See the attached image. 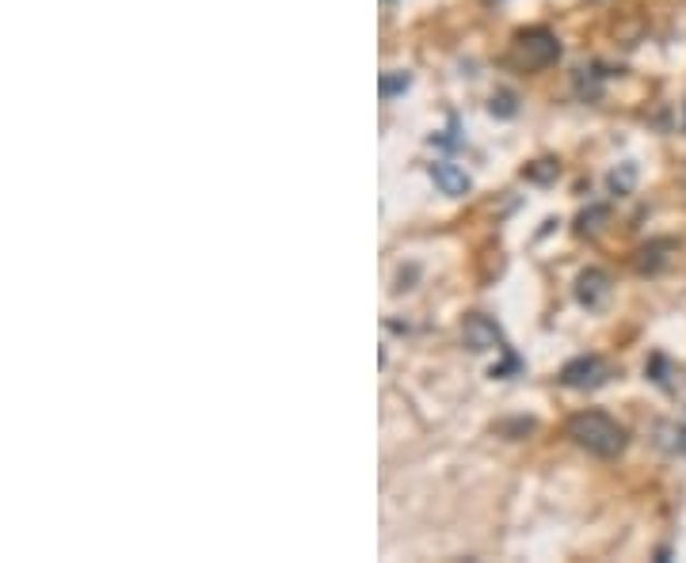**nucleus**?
Listing matches in <instances>:
<instances>
[{
	"label": "nucleus",
	"mask_w": 686,
	"mask_h": 563,
	"mask_svg": "<svg viewBox=\"0 0 686 563\" xmlns=\"http://www.w3.org/2000/svg\"><path fill=\"white\" fill-rule=\"evenodd\" d=\"M489 111H492L496 118H515V115H518L515 92H496V95H492V103H489Z\"/></svg>",
	"instance_id": "obj_12"
},
{
	"label": "nucleus",
	"mask_w": 686,
	"mask_h": 563,
	"mask_svg": "<svg viewBox=\"0 0 686 563\" xmlns=\"http://www.w3.org/2000/svg\"><path fill=\"white\" fill-rule=\"evenodd\" d=\"M409 88H412L409 72H386V77H381V84H378V92H381V100H393V95L409 92Z\"/></svg>",
	"instance_id": "obj_10"
},
{
	"label": "nucleus",
	"mask_w": 686,
	"mask_h": 563,
	"mask_svg": "<svg viewBox=\"0 0 686 563\" xmlns=\"http://www.w3.org/2000/svg\"><path fill=\"white\" fill-rule=\"evenodd\" d=\"M484 4H504V0H484Z\"/></svg>",
	"instance_id": "obj_15"
},
{
	"label": "nucleus",
	"mask_w": 686,
	"mask_h": 563,
	"mask_svg": "<svg viewBox=\"0 0 686 563\" xmlns=\"http://www.w3.org/2000/svg\"><path fill=\"white\" fill-rule=\"evenodd\" d=\"M606 187H610V195H629V191L637 187V164L633 160H626V164H618L610 175H606Z\"/></svg>",
	"instance_id": "obj_8"
},
{
	"label": "nucleus",
	"mask_w": 686,
	"mask_h": 563,
	"mask_svg": "<svg viewBox=\"0 0 686 563\" xmlns=\"http://www.w3.org/2000/svg\"><path fill=\"white\" fill-rule=\"evenodd\" d=\"M386 4H393V0H386Z\"/></svg>",
	"instance_id": "obj_16"
},
{
	"label": "nucleus",
	"mask_w": 686,
	"mask_h": 563,
	"mask_svg": "<svg viewBox=\"0 0 686 563\" xmlns=\"http://www.w3.org/2000/svg\"><path fill=\"white\" fill-rule=\"evenodd\" d=\"M526 180H534V183H549V180H557L561 175V168H557V160H538L534 168H526Z\"/></svg>",
	"instance_id": "obj_13"
},
{
	"label": "nucleus",
	"mask_w": 686,
	"mask_h": 563,
	"mask_svg": "<svg viewBox=\"0 0 686 563\" xmlns=\"http://www.w3.org/2000/svg\"><path fill=\"white\" fill-rule=\"evenodd\" d=\"M610 294H614V278L606 275L603 267L580 271V278H576V301L584 305V309H603V305L610 301Z\"/></svg>",
	"instance_id": "obj_5"
},
{
	"label": "nucleus",
	"mask_w": 686,
	"mask_h": 563,
	"mask_svg": "<svg viewBox=\"0 0 686 563\" xmlns=\"http://www.w3.org/2000/svg\"><path fill=\"white\" fill-rule=\"evenodd\" d=\"M427 175L435 180V187L443 191V195H450V198L469 195V187H473V180H469V175L461 172L458 164H450V160H435V164L427 168Z\"/></svg>",
	"instance_id": "obj_6"
},
{
	"label": "nucleus",
	"mask_w": 686,
	"mask_h": 563,
	"mask_svg": "<svg viewBox=\"0 0 686 563\" xmlns=\"http://www.w3.org/2000/svg\"><path fill=\"white\" fill-rule=\"evenodd\" d=\"M576 95L587 103H595L603 95V72H587V69H576Z\"/></svg>",
	"instance_id": "obj_9"
},
{
	"label": "nucleus",
	"mask_w": 686,
	"mask_h": 563,
	"mask_svg": "<svg viewBox=\"0 0 686 563\" xmlns=\"http://www.w3.org/2000/svg\"><path fill=\"white\" fill-rule=\"evenodd\" d=\"M683 134H686V100H683Z\"/></svg>",
	"instance_id": "obj_14"
},
{
	"label": "nucleus",
	"mask_w": 686,
	"mask_h": 563,
	"mask_svg": "<svg viewBox=\"0 0 686 563\" xmlns=\"http://www.w3.org/2000/svg\"><path fill=\"white\" fill-rule=\"evenodd\" d=\"M461 343H466V347L473 351V354H484V351H507L504 328H500L492 317H484V312H469L466 324H461Z\"/></svg>",
	"instance_id": "obj_4"
},
{
	"label": "nucleus",
	"mask_w": 686,
	"mask_h": 563,
	"mask_svg": "<svg viewBox=\"0 0 686 563\" xmlns=\"http://www.w3.org/2000/svg\"><path fill=\"white\" fill-rule=\"evenodd\" d=\"M606 217H610V210H606V206H592V210L580 214L576 232H580V237H592V232H599V229H603Z\"/></svg>",
	"instance_id": "obj_11"
},
{
	"label": "nucleus",
	"mask_w": 686,
	"mask_h": 563,
	"mask_svg": "<svg viewBox=\"0 0 686 563\" xmlns=\"http://www.w3.org/2000/svg\"><path fill=\"white\" fill-rule=\"evenodd\" d=\"M610 377H614V366L603 358V354H580V358L564 361V369H561V384L564 389H576V392L603 389Z\"/></svg>",
	"instance_id": "obj_3"
},
{
	"label": "nucleus",
	"mask_w": 686,
	"mask_h": 563,
	"mask_svg": "<svg viewBox=\"0 0 686 563\" xmlns=\"http://www.w3.org/2000/svg\"><path fill=\"white\" fill-rule=\"evenodd\" d=\"M557 58H561V38H557L549 27L515 31L512 50H507V61L518 66L523 72H541V69L553 66Z\"/></svg>",
	"instance_id": "obj_2"
},
{
	"label": "nucleus",
	"mask_w": 686,
	"mask_h": 563,
	"mask_svg": "<svg viewBox=\"0 0 686 563\" xmlns=\"http://www.w3.org/2000/svg\"><path fill=\"white\" fill-rule=\"evenodd\" d=\"M672 248H675V240H656V244H644L641 252H637V271H641V275H656V271L667 263L664 252H672Z\"/></svg>",
	"instance_id": "obj_7"
},
{
	"label": "nucleus",
	"mask_w": 686,
	"mask_h": 563,
	"mask_svg": "<svg viewBox=\"0 0 686 563\" xmlns=\"http://www.w3.org/2000/svg\"><path fill=\"white\" fill-rule=\"evenodd\" d=\"M564 434H569V438L576 441L584 453L603 457V461L618 457L621 449L629 446L626 426L614 420V415H606V412H580V415H572L569 426H564Z\"/></svg>",
	"instance_id": "obj_1"
}]
</instances>
